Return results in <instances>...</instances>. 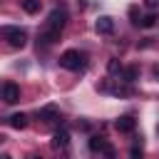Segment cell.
I'll list each match as a JSON object with an SVG mask.
<instances>
[{
  "mask_svg": "<svg viewBox=\"0 0 159 159\" xmlns=\"http://www.w3.org/2000/svg\"><path fill=\"white\" fill-rule=\"evenodd\" d=\"M65 22H67V12H65V10H60V7H55V10L50 12V17H47V22H45L42 32H40L37 45H42V47L55 45V42L60 40L62 30H65Z\"/></svg>",
  "mask_w": 159,
  "mask_h": 159,
  "instance_id": "cell-1",
  "label": "cell"
},
{
  "mask_svg": "<svg viewBox=\"0 0 159 159\" xmlns=\"http://www.w3.org/2000/svg\"><path fill=\"white\" fill-rule=\"evenodd\" d=\"M30 159H40V157H30Z\"/></svg>",
  "mask_w": 159,
  "mask_h": 159,
  "instance_id": "cell-19",
  "label": "cell"
},
{
  "mask_svg": "<svg viewBox=\"0 0 159 159\" xmlns=\"http://www.w3.org/2000/svg\"><path fill=\"white\" fill-rule=\"evenodd\" d=\"M0 159H12V157H7V154H5V157H0Z\"/></svg>",
  "mask_w": 159,
  "mask_h": 159,
  "instance_id": "cell-18",
  "label": "cell"
},
{
  "mask_svg": "<svg viewBox=\"0 0 159 159\" xmlns=\"http://www.w3.org/2000/svg\"><path fill=\"white\" fill-rule=\"evenodd\" d=\"M157 75H159V70H157Z\"/></svg>",
  "mask_w": 159,
  "mask_h": 159,
  "instance_id": "cell-21",
  "label": "cell"
},
{
  "mask_svg": "<svg viewBox=\"0 0 159 159\" xmlns=\"http://www.w3.org/2000/svg\"><path fill=\"white\" fill-rule=\"evenodd\" d=\"M129 159H144V152H142L139 147H132V149H129Z\"/></svg>",
  "mask_w": 159,
  "mask_h": 159,
  "instance_id": "cell-14",
  "label": "cell"
},
{
  "mask_svg": "<svg viewBox=\"0 0 159 159\" xmlns=\"http://www.w3.org/2000/svg\"><path fill=\"white\" fill-rule=\"evenodd\" d=\"M114 127H117V132H124V134H129V132H134L137 122H134V117L124 114V117H119V119L114 122Z\"/></svg>",
  "mask_w": 159,
  "mask_h": 159,
  "instance_id": "cell-5",
  "label": "cell"
},
{
  "mask_svg": "<svg viewBox=\"0 0 159 159\" xmlns=\"http://www.w3.org/2000/svg\"><path fill=\"white\" fill-rule=\"evenodd\" d=\"M94 27H97V32H99V35H109V32H114V20H112L109 15H102V17L97 20V25H94Z\"/></svg>",
  "mask_w": 159,
  "mask_h": 159,
  "instance_id": "cell-6",
  "label": "cell"
},
{
  "mask_svg": "<svg viewBox=\"0 0 159 159\" xmlns=\"http://www.w3.org/2000/svg\"><path fill=\"white\" fill-rule=\"evenodd\" d=\"M22 10L30 12V15H35L40 10V0H22Z\"/></svg>",
  "mask_w": 159,
  "mask_h": 159,
  "instance_id": "cell-12",
  "label": "cell"
},
{
  "mask_svg": "<svg viewBox=\"0 0 159 159\" xmlns=\"http://www.w3.org/2000/svg\"><path fill=\"white\" fill-rule=\"evenodd\" d=\"M157 20H159V15H157V12H149V15H144V17L139 20V25L149 30V27H154V25H157Z\"/></svg>",
  "mask_w": 159,
  "mask_h": 159,
  "instance_id": "cell-11",
  "label": "cell"
},
{
  "mask_svg": "<svg viewBox=\"0 0 159 159\" xmlns=\"http://www.w3.org/2000/svg\"><path fill=\"white\" fill-rule=\"evenodd\" d=\"M109 72H122V65L117 60H109Z\"/></svg>",
  "mask_w": 159,
  "mask_h": 159,
  "instance_id": "cell-15",
  "label": "cell"
},
{
  "mask_svg": "<svg viewBox=\"0 0 159 159\" xmlns=\"http://www.w3.org/2000/svg\"><path fill=\"white\" fill-rule=\"evenodd\" d=\"M7 122H10L12 129H25V127H27V114H22V112H20V114H12Z\"/></svg>",
  "mask_w": 159,
  "mask_h": 159,
  "instance_id": "cell-9",
  "label": "cell"
},
{
  "mask_svg": "<svg viewBox=\"0 0 159 159\" xmlns=\"http://www.w3.org/2000/svg\"><path fill=\"white\" fill-rule=\"evenodd\" d=\"M70 144V132L67 129H57L55 134H52V147L55 149H65Z\"/></svg>",
  "mask_w": 159,
  "mask_h": 159,
  "instance_id": "cell-7",
  "label": "cell"
},
{
  "mask_svg": "<svg viewBox=\"0 0 159 159\" xmlns=\"http://www.w3.org/2000/svg\"><path fill=\"white\" fill-rule=\"evenodd\" d=\"M0 37H5L7 42H10V47H25V42H27V32L25 30H20V27H12V25H2L0 27Z\"/></svg>",
  "mask_w": 159,
  "mask_h": 159,
  "instance_id": "cell-3",
  "label": "cell"
},
{
  "mask_svg": "<svg viewBox=\"0 0 159 159\" xmlns=\"http://www.w3.org/2000/svg\"><path fill=\"white\" fill-rule=\"evenodd\" d=\"M104 157H107V159H114V157H117V154H114V149H112V147H109V149H107V152H104Z\"/></svg>",
  "mask_w": 159,
  "mask_h": 159,
  "instance_id": "cell-16",
  "label": "cell"
},
{
  "mask_svg": "<svg viewBox=\"0 0 159 159\" xmlns=\"http://www.w3.org/2000/svg\"><path fill=\"white\" fill-rule=\"evenodd\" d=\"M60 65H62L65 70L77 72V70H82V67L87 65V55H84V52H80V50H67V52H62Z\"/></svg>",
  "mask_w": 159,
  "mask_h": 159,
  "instance_id": "cell-2",
  "label": "cell"
},
{
  "mask_svg": "<svg viewBox=\"0 0 159 159\" xmlns=\"http://www.w3.org/2000/svg\"><path fill=\"white\" fill-rule=\"evenodd\" d=\"M2 99H5L7 104H15V102L20 99V87H17L15 82H5V87H2Z\"/></svg>",
  "mask_w": 159,
  "mask_h": 159,
  "instance_id": "cell-4",
  "label": "cell"
},
{
  "mask_svg": "<svg viewBox=\"0 0 159 159\" xmlns=\"http://www.w3.org/2000/svg\"><path fill=\"white\" fill-rule=\"evenodd\" d=\"M89 149H92V152H107L109 144H107L104 137H92V139H89Z\"/></svg>",
  "mask_w": 159,
  "mask_h": 159,
  "instance_id": "cell-10",
  "label": "cell"
},
{
  "mask_svg": "<svg viewBox=\"0 0 159 159\" xmlns=\"http://www.w3.org/2000/svg\"><path fill=\"white\" fill-rule=\"evenodd\" d=\"M40 119H45V122H55V119H60V109H57L55 104L42 107V109H40Z\"/></svg>",
  "mask_w": 159,
  "mask_h": 159,
  "instance_id": "cell-8",
  "label": "cell"
},
{
  "mask_svg": "<svg viewBox=\"0 0 159 159\" xmlns=\"http://www.w3.org/2000/svg\"><path fill=\"white\" fill-rule=\"evenodd\" d=\"M137 75H139V70H137V67H127V70H124V80H127V82H134V80H137Z\"/></svg>",
  "mask_w": 159,
  "mask_h": 159,
  "instance_id": "cell-13",
  "label": "cell"
},
{
  "mask_svg": "<svg viewBox=\"0 0 159 159\" xmlns=\"http://www.w3.org/2000/svg\"><path fill=\"white\" fill-rule=\"evenodd\" d=\"M0 142H2V137H0Z\"/></svg>",
  "mask_w": 159,
  "mask_h": 159,
  "instance_id": "cell-20",
  "label": "cell"
},
{
  "mask_svg": "<svg viewBox=\"0 0 159 159\" xmlns=\"http://www.w3.org/2000/svg\"><path fill=\"white\" fill-rule=\"evenodd\" d=\"M144 2H147V7H157L159 5V0H144Z\"/></svg>",
  "mask_w": 159,
  "mask_h": 159,
  "instance_id": "cell-17",
  "label": "cell"
}]
</instances>
